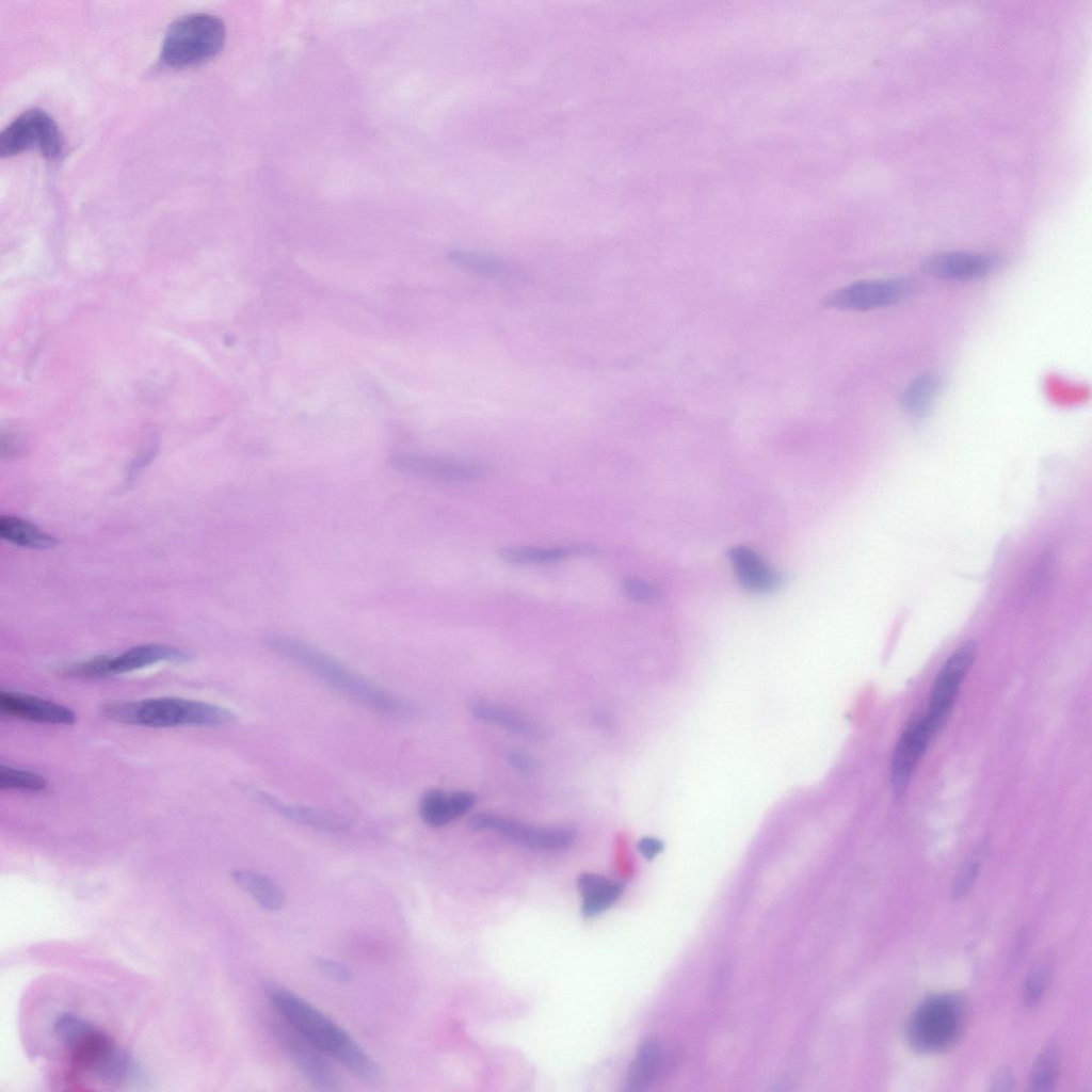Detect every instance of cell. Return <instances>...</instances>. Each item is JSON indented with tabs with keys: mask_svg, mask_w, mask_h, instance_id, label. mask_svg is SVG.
<instances>
[{
	"mask_svg": "<svg viewBox=\"0 0 1092 1092\" xmlns=\"http://www.w3.org/2000/svg\"><path fill=\"white\" fill-rule=\"evenodd\" d=\"M264 992L282 1019L323 1054L360 1079L374 1082L380 1078L375 1061L327 1015L279 983L267 982Z\"/></svg>",
	"mask_w": 1092,
	"mask_h": 1092,
	"instance_id": "6da1fadb",
	"label": "cell"
},
{
	"mask_svg": "<svg viewBox=\"0 0 1092 1092\" xmlns=\"http://www.w3.org/2000/svg\"><path fill=\"white\" fill-rule=\"evenodd\" d=\"M264 642L275 653L370 709L395 718H411L416 713L408 701L367 680L308 643L279 633H268Z\"/></svg>",
	"mask_w": 1092,
	"mask_h": 1092,
	"instance_id": "7a4b0ae2",
	"label": "cell"
},
{
	"mask_svg": "<svg viewBox=\"0 0 1092 1092\" xmlns=\"http://www.w3.org/2000/svg\"><path fill=\"white\" fill-rule=\"evenodd\" d=\"M54 1034L68 1051L73 1070L106 1085H123L136 1078L134 1059L106 1031L73 1013H63L53 1024Z\"/></svg>",
	"mask_w": 1092,
	"mask_h": 1092,
	"instance_id": "3957f363",
	"label": "cell"
},
{
	"mask_svg": "<svg viewBox=\"0 0 1092 1092\" xmlns=\"http://www.w3.org/2000/svg\"><path fill=\"white\" fill-rule=\"evenodd\" d=\"M102 713L116 722L149 727L219 726L236 719L221 706L172 696L112 702L103 705Z\"/></svg>",
	"mask_w": 1092,
	"mask_h": 1092,
	"instance_id": "277c9868",
	"label": "cell"
},
{
	"mask_svg": "<svg viewBox=\"0 0 1092 1092\" xmlns=\"http://www.w3.org/2000/svg\"><path fill=\"white\" fill-rule=\"evenodd\" d=\"M225 37V26L220 18L204 13L189 14L170 26L161 59L172 67L194 65L215 57Z\"/></svg>",
	"mask_w": 1092,
	"mask_h": 1092,
	"instance_id": "5b68a950",
	"label": "cell"
},
{
	"mask_svg": "<svg viewBox=\"0 0 1092 1092\" xmlns=\"http://www.w3.org/2000/svg\"><path fill=\"white\" fill-rule=\"evenodd\" d=\"M964 1003L952 994H936L925 999L911 1015L906 1026L908 1041L922 1053L940 1051L950 1046L962 1030Z\"/></svg>",
	"mask_w": 1092,
	"mask_h": 1092,
	"instance_id": "8992f818",
	"label": "cell"
},
{
	"mask_svg": "<svg viewBox=\"0 0 1092 1092\" xmlns=\"http://www.w3.org/2000/svg\"><path fill=\"white\" fill-rule=\"evenodd\" d=\"M32 148L38 149L48 160L59 159L64 149L58 125L48 113L38 109L20 114L0 135L2 157Z\"/></svg>",
	"mask_w": 1092,
	"mask_h": 1092,
	"instance_id": "52a82bcc",
	"label": "cell"
},
{
	"mask_svg": "<svg viewBox=\"0 0 1092 1092\" xmlns=\"http://www.w3.org/2000/svg\"><path fill=\"white\" fill-rule=\"evenodd\" d=\"M272 1033L301 1075L316 1090L334 1092L341 1089V1078L323 1053L285 1021L271 1023Z\"/></svg>",
	"mask_w": 1092,
	"mask_h": 1092,
	"instance_id": "ba28073f",
	"label": "cell"
},
{
	"mask_svg": "<svg viewBox=\"0 0 1092 1092\" xmlns=\"http://www.w3.org/2000/svg\"><path fill=\"white\" fill-rule=\"evenodd\" d=\"M975 657V644L966 642L949 656L940 670L930 692L927 710L921 716L935 735L946 723Z\"/></svg>",
	"mask_w": 1092,
	"mask_h": 1092,
	"instance_id": "9c48e42d",
	"label": "cell"
},
{
	"mask_svg": "<svg viewBox=\"0 0 1092 1092\" xmlns=\"http://www.w3.org/2000/svg\"><path fill=\"white\" fill-rule=\"evenodd\" d=\"M908 278L860 280L830 293L823 304L839 310L865 311L897 304L917 290Z\"/></svg>",
	"mask_w": 1092,
	"mask_h": 1092,
	"instance_id": "30bf717a",
	"label": "cell"
},
{
	"mask_svg": "<svg viewBox=\"0 0 1092 1092\" xmlns=\"http://www.w3.org/2000/svg\"><path fill=\"white\" fill-rule=\"evenodd\" d=\"M469 824L475 830L495 831L517 844L541 850L565 849L575 839V832L569 829L539 826L488 813L475 815Z\"/></svg>",
	"mask_w": 1092,
	"mask_h": 1092,
	"instance_id": "8fae6325",
	"label": "cell"
},
{
	"mask_svg": "<svg viewBox=\"0 0 1092 1092\" xmlns=\"http://www.w3.org/2000/svg\"><path fill=\"white\" fill-rule=\"evenodd\" d=\"M935 734L922 717L913 719L902 732L892 759L890 782L896 796L905 793L912 775Z\"/></svg>",
	"mask_w": 1092,
	"mask_h": 1092,
	"instance_id": "7c38bea8",
	"label": "cell"
},
{
	"mask_svg": "<svg viewBox=\"0 0 1092 1092\" xmlns=\"http://www.w3.org/2000/svg\"><path fill=\"white\" fill-rule=\"evenodd\" d=\"M1000 262L997 256L990 254L945 252L927 258L921 270L937 279L965 282L991 274Z\"/></svg>",
	"mask_w": 1092,
	"mask_h": 1092,
	"instance_id": "4fadbf2b",
	"label": "cell"
},
{
	"mask_svg": "<svg viewBox=\"0 0 1092 1092\" xmlns=\"http://www.w3.org/2000/svg\"><path fill=\"white\" fill-rule=\"evenodd\" d=\"M394 467L424 478L446 482H468L483 476V469L471 463L417 453H395Z\"/></svg>",
	"mask_w": 1092,
	"mask_h": 1092,
	"instance_id": "5bb4252c",
	"label": "cell"
},
{
	"mask_svg": "<svg viewBox=\"0 0 1092 1092\" xmlns=\"http://www.w3.org/2000/svg\"><path fill=\"white\" fill-rule=\"evenodd\" d=\"M738 583L748 592L767 594L776 590L782 583V575L753 549L737 545L728 549Z\"/></svg>",
	"mask_w": 1092,
	"mask_h": 1092,
	"instance_id": "9a60e30c",
	"label": "cell"
},
{
	"mask_svg": "<svg viewBox=\"0 0 1092 1092\" xmlns=\"http://www.w3.org/2000/svg\"><path fill=\"white\" fill-rule=\"evenodd\" d=\"M0 711L2 714L47 724L70 725L77 720L75 712L66 706L13 691H1Z\"/></svg>",
	"mask_w": 1092,
	"mask_h": 1092,
	"instance_id": "2e32d148",
	"label": "cell"
},
{
	"mask_svg": "<svg viewBox=\"0 0 1092 1092\" xmlns=\"http://www.w3.org/2000/svg\"><path fill=\"white\" fill-rule=\"evenodd\" d=\"M674 1055L667 1053L656 1039L645 1040L639 1047L637 1057L627 1076V1090L644 1091L665 1075L673 1065Z\"/></svg>",
	"mask_w": 1092,
	"mask_h": 1092,
	"instance_id": "e0dca14e",
	"label": "cell"
},
{
	"mask_svg": "<svg viewBox=\"0 0 1092 1092\" xmlns=\"http://www.w3.org/2000/svg\"><path fill=\"white\" fill-rule=\"evenodd\" d=\"M475 803L476 797L469 791L431 789L421 797L419 813L427 824L440 828L467 814Z\"/></svg>",
	"mask_w": 1092,
	"mask_h": 1092,
	"instance_id": "ac0fdd59",
	"label": "cell"
},
{
	"mask_svg": "<svg viewBox=\"0 0 1092 1092\" xmlns=\"http://www.w3.org/2000/svg\"><path fill=\"white\" fill-rule=\"evenodd\" d=\"M254 797L288 819L324 832L346 831L350 822L342 816L321 808L288 804L271 794L255 790Z\"/></svg>",
	"mask_w": 1092,
	"mask_h": 1092,
	"instance_id": "d6986e66",
	"label": "cell"
},
{
	"mask_svg": "<svg viewBox=\"0 0 1092 1092\" xmlns=\"http://www.w3.org/2000/svg\"><path fill=\"white\" fill-rule=\"evenodd\" d=\"M189 655L176 647L163 644H143L110 658V674H123L161 661H186Z\"/></svg>",
	"mask_w": 1092,
	"mask_h": 1092,
	"instance_id": "ffe728a7",
	"label": "cell"
},
{
	"mask_svg": "<svg viewBox=\"0 0 1092 1092\" xmlns=\"http://www.w3.org/2000/svg\"><path fill=\"white\" fill-rule=\"evenodd\" d=\"M578 889L582 896V914L593 917L609 909L620 898L624 887L600 874L585 872L578 878Z\"/></svg>",
	"mask_w": 1092,
	"mask_h": 1092,
	"instance_id": "44dd1931",
	"label": "cell"
},
{
	"mask_svg": "<svg viewBox=\"0 0 1092 1092\" xmlns=\"http://www.w3.org/2000/svg\"><path fill=\"white\" fill-rule=\"evenodd\" d=\"M231 879L266 911L276 912L286 904L285 892L266 874L245 869H236L231 872Z\"/></svg>",
	"mask_w": 1092,
	"mask_h": 1092,
	"instance_id": "7402d4cb",
	"label": "cell"
},
{
	"mask_svg": "<svg viewBox=\"0 0 1092 1092\" xmlns=\"http://www.w3.org/2000/svg\"><path fill=\"white\" fill-rule=\"evenodd\" d=\"M0 535L16 546L32 549H49L59 543L54 535L35 524L11 515L0 516Z\"/></svg>",
	"mask_w": 1092,
	"mask_h": 1092,
	"instance_id": "603a6c76",
	"label": "cell"
},
{
	"mask_svg": "<svg viewBox=\"0 0 1092 1092\" xmlns=\"http://www.w3.org/2000/svg\"><path fill=\"white\" fill-rule=\"evenodd\" d=\"M470 710L477 719L497 724L519 735L533 736L540 730L536 725L525 716L495 703L476 701L471 703Z\"/></svg>",
	"mask_w": 1092,
	"mask_h": 1092,
	"instance_id": "cb8c5ba5",
	"label": "cell"
},
{
	"mask_svg": "<svg viewBox=\"0 0 1092 1092\" xmlns=\"http://www.w3.org/2000/svg\"><path fill=\"white\" fill-rule=\"evenodd\" d=\"M592 547L565 545L560 547H508L500 550L502 560L513 564H539L556 562L575 555L593 552Z\"/></svg>",
	"mask_w": 1092,
	"mask_h": 1092,
	"instance_id": "d4e9b609",
	"label": "cell"
},
{
	"mask_svg": "<svg viewBox=\"0 0 1092 1092\" xmlns=\"http://www.w3.org/2000/svg\"><path fill=\"white\" fill-rule=\"evenodd\" d=\"M940 388L938 379L932 373L920 374L904 389L902 406L905 413L914 418H922L929 414Z\"/></svg>",
	"mask_w": 1092,
	"mask_h": 1092,
	"instance_id": "484cf974",
	"label": "cell"
},
{
	"mask_svg": "<svg viewBox=\"0 0 1092 1092\" xmlns=\"http://www.w3.org/2000/svg\"><path fill=\"white\" fill-rule=\"evenodd\" d=\"M449 259L455 266L486 277H504L510 273L507 264L498 259L464 251H452Z\"/></svg>",
	"mask_w": 1092,
	"mask_h": 1092,
	"instance_id": "4316f807",
	"label": "cell"
},
{
	"mask_svg": "<svg viewBox=\"0 0 1092 1092\" xmlns=\"http://www.w3.org/2000/svg\"><path fill=\"white\" fill-rule=\"evenodd\" d=\"M1059 1073V1055L1056 1047L1048 1046L1037 1058L1030 1073L1029 1085L1033 1091H1049L1054 1088Z\"/></svg>",
	"mask_w": 1092,
	"mask_h": 1092,
	"instance_id": "83f0119b",
	"label": "cell"
},
{
	"mask_svg": "<svg viewBox=\"0 0 1092 1092\" xmlns=\"http://www.w3.org/2000/svg\"><path fill=\"white\" fill-rule=\"evenodd\" d=\"M47 780L37 773L1 765L0 788L38 791L46 787Z\"/></svg>",
	"mask_w": 1092,
	"mask_h": 1092,
	"instance_id": "f1b7e54d",
	"label": "cell"
},
{
	"mask_svg": "<svg viewBox=\"0 0 1092 1092\" xmlns=\"http://www.w3.org/2000/svg\"><path fill=\"white\" fill-rule=\"evenodd\" d=\"M1051 960L1048 956L1040 959L1029 973L1025 983L1024 1000L1027 1007L1035 1006L1047 986L1050 973Z\"/></svg>",
	"mask_w": 1092,
	"mask_h": 1092,
	"instance_id": "f546056e",
	"label": "cell"
},
{
	"mask_svg": "<svg viewBox=\"0 0 1092 1092\" xmlns=\"http://www.w3.org/2000/svg\"><path fill=\"white\" fill-rule=\"evenodd\" d=\"M110 656H97L87 660L74 662L62 668L65 676L71 677H106L110 674Z\"/></svg>",
	"mask_w": 1092,
	"mask_h": 1092,
	"instance_id": "4dcf8cb0",
	"label": "cell"
},
{
	"mask_svg": "<svg viewBox=\"0 0 1092 1092\" xmlns=\"http://www.w3.org/2000/svg\"><path fill=\"white\" fill-rule=\"evenodd\" d=\"M981 860L982 851H976L959 870L952 885V896L956 899L964 897L974 885L979 873Z\"/></svg>",
	"mask_w": 1092,
	"mask_h": 1092,
	"instance_id": "1f68e13d",
	"label": "cell"
},
{
	"mask_svg": "<svg viewBox=\"0 0 1092 1092\" xmlns=\"http://www.w3.org/2000/svg\"><path fill=\"white\" fill-rule=\"evenodd\" d=\"M622 590L627 598L640 604H657L662 599L661 591L642 579H625L622 583Z\"/></svg>",
	"mask_w": 1092,
	"mask_h": 1092,
	"instance_id": "d6a6232c",
	"label": "cell"
},
{
	"mask_svg": "<svg viewBox=\"0 0 1092 1092\" xmlns=\"http://www.w3.org/2000/svg\"><path fill=\"white\" fill-rule=\"evenodd\" d=\"M314 963L325 977L335 982L347 983L354 979L352 969L339 961L317 957Z\"/></svg>",
	"mask_w": 1092,
	"mask_h": 1092,
	"instance_id": "836d02e7",
	"label": "cell"
},
{
	"mask_svg": "<svg viewBox=\"0 0 1092 1092\" xmlns=\"http://www.w3.org/2000/svg\"><path fill=\"white\" fill-rule=\"evenodd\" d=\"M638 849L645 858L652 860L662 851L663 845L655 837H643L638 842Z\"/></svg>",
	"mask_w": 1092,
	"mask_h": 1092,
	"instance_id": "e575fe53",
	"label": "cell"
},
{
	"mask_svg": "<svg viewBox=\"0 0 1092 1092\" xmlns=\"http://www.w3.org/2000/svg\"><path fill=\"white\" fill-rule=\"evenodd\" d=\"M1014 1083L1012 1072L1008 1067H1003L997 1071L992 1079V1088L994 1091H1009L1012 1089Z\"/></svg>",
	"mask_w": 1092,
	"mask_h": 1092,
	"instance_id": "d590c367",
	"label": "cell"
},
{
	"mask_svg": "<svg viewBox=\"0 0 1092 1092\" xmlns=\"http://www.w3.org/2000/svg\"><path fill=\"white\" fill-rule=\"evenodd\" d=\"M511 765L523 772H529L534 769L535 762L532 757L519 751L512 752L510 755Z\"/></svg>",
	"mask_w": 1092,
	"mask_h": 1092,
	"instance_id": "8d00e7d4",
	"label": "cell"
}]
</instances>
